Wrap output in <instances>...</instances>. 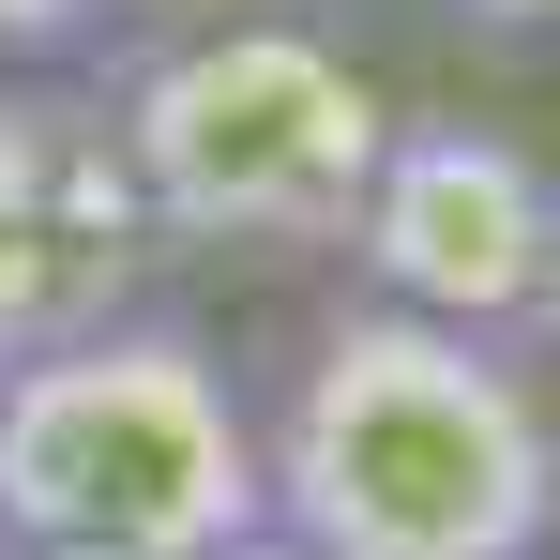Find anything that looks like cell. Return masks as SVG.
I'll return each instance as SVG.
<instances>
[{"label": "cell", "mask_w": 560, "mask_h": 560, "mask_svg": "<svg viewBox=\"0 0 560 560\" xmlns=\"http://www.w3.org/2000/svg\"><path fill=\"white\" fill-rule=\"evenodd\" d=\"M258 500L318 560H546L560 394L546 349L455 334L424 303H318L258 394Z\"/></svg>", "instance_id": "cell-1"}, {"label": "cell", "mask_w": 560, "mask_h": 560, "mask_svg": "<svg viewBox=\"0 0 560 560\" xmlns=\"http://www.w3.org/2000/svg\"><path fill=\"white\" fill-rule=\"evenodd\" d=\"M258 394L243 364L121 303L0 364V546L61 560H212L258 530Z\"/></svg>", "instance_id": "cell-2"}, {"label": "cell", "mask_w": 560, "mask_h": 560, "mask_svg": "<svg viewBox=\"0 0 560 560\" xmlns=\"http://www.w3.org/2000/svg\"><path fill=\"white\" fill-rule=\"evenodd\" d=\"M121 167L167 243H243V258H318L349 243L378 183L394 92L303 15H197L106 77Z\"/></svg>", "instance_id": "cell-3"}, {"label": "cell", "mask_w": 560, "mask_h": 560, "mask_svg": "<svg viewBox=\"0 0 560 560\" xmlns=\"http://www.w3.org/2000/svg\"><path fill=\"white\" fill-rule=\"evenodd\" d=\"M546 243H560V167L515 152L500 121H455V106H394L378 137V183L349 212V273L378 303H424L455 334H546Z\"/></svg>", "instance_id": "cell-4"}, {"label": "cell", "mask_w": 560, "mask_h": 560, "mask_svg": "<svg viewBox=\"0 0 560 560\" xmlns=\"http://www.w3.org/2000/svg\"><path fill=\"white\" fill-rule=\"evenodd\" d=\"M167 258L152 197L121 167V121L106 92L61 77H0V364L46 349V334H92L121 318Z\"/></svg>", "instance_id": "cell-5"}, {"label": "cell", "mask_w": 560, "mask_h": 560, "mask_svg": "<svg viewBox=\"0 0 560 560\" xmlns=\"http://www.w3.org/2000/svg\"><path fill=\"white\" fill-rule=\"evenodd\" d=\"M485 61H560V0H440Z\"/></svg>", "instance_id": "cell-6"}, {"label": "cell", "mask_w": 560, "mask_h": 560, "mask_svg": "<svg viewBox=\"0 0 560 560\" xmlns=\"http://www.w3.org/2000/svg\"><path fill=\"white\" fill-rule=\"evenodd\" d=\"M77 15H92V0H0V46H61Z\"/></svg>", "instance_id": "cell-7"}, {"label": "cell", "mask_w": 560, "mask_h": 560, "mask_svg": "<svg viewBox=\"0 0 560 560\" xmlns=\"http://www.w3.org/2000/svg\"><path fill=\"white\" fill-rule=\"evenodd\" d=\"M212 560H318V546H288L273 515H258V530H228V546H212Z\"/></svg>", "instance_id": "cell-8"}, {"label": "cell", "mask_w": 560, "mask_h": 560, "mask_svg": "<svg viewBox=\"0 0 560 560\" xmlns=\"http://www.w3.org/2000/svg\"><path fill=\"white\" fill-rule=\"evenodd\" d=\"M530 349H546V364H560V243H546V334H530Z\"/></svg>", "instance_id": "cell-9"}, {"label": "cell", "mask_w": 560, "mask_h": 560, "mask_svg": "<svg viewBox=\"0 0 560 560\" xmlns=\"http://www.w3.org/2000/svg\"><path fill=\"white\" fill-rule=\"evenodd\" d=\"M546 560H560V546H546Z\"/></svg>", "instance_id": "cell-10"}]
</instances>
